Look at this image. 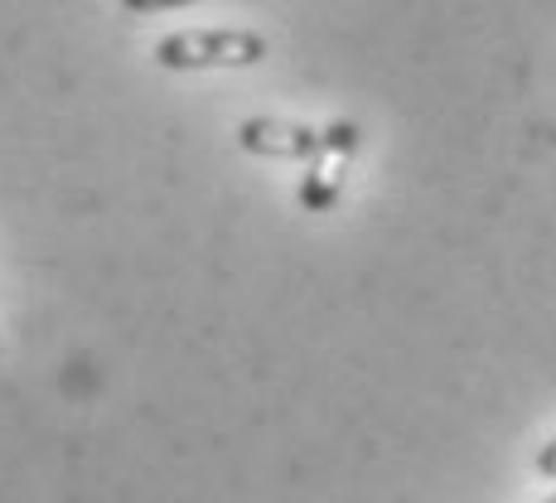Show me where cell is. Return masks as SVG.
<instances>
[{"label":"cell","instance_id":"6da1fadb","mask_svg":"<svg viewBox=\"0 0 556 503\" xmlns=\"http://www.w3.org/2000/svg\"><path fill=\"white\" fill-rule=\"evenodd\" d=\"M266 59V35L256 29H179L155 45V63L169 73L252 68Z\"/></svg>","mask_w":556,"mask_h":503},{"label":"cell","instance_id":"7a4b0ae2","mask_svg":"<svg viewBox=\"0 0 556 503\" xmlns=\"http://www.w3.org/2000/svg\"><path fill=\"white\" fill-rule=\"evenodd\" d=\"M354 155H358V126L354 122L325 126V141H319V151L305 165V179H301V203L309 213H325V209L339 203Z\"/></svg>","mask_w":556,"mask_h":503},{"label":"cell","instance_id":"3957f363","mask_svg":"<svg viewBox=\"0 0 556 503\" xmlns=\"http://www.w3.org/2000/svg\"><path fill=\"white\" fill-rule=\"evenodd\" d=\"M319 141H325V131L301 122H281V116H252V122L238 126V146L262 160H305L309 165Z\"/></svg>","mask_w":556,"mask_h":503},{"label":"cell","instance_id":"277c9868","mask_svg":"<svg viewBox=\"0 0 556 503\" xmlns=\"http://www.w3.org/2000/svg\"><path fill=\"white\" fill-rule=\"evenodd\" d=\"M131 15H155V10H179V5H194V0H122Z\"/></svg>","mask_w":556,"mask_h":503},{"label":"cell","instance_id":"5b68a950","mask_svg":"<svg viewBox=\"0 0 556 503\" xmlns=\"http://www.w3.org/2000/svg\"><path fill=\"white\" fill-rule=\"evenodd\" d=\"M538 475H542V479H556V441H547V445L538 451Z\"/></svg>","mask_w":556,"mask_h":503},{"label":"cell","instance_id":"8992f818","mask_svg":"<svg viewBox=\"0 0 556 503\" xmlns=\"http://www.w3.org/2000/svg\"><path fill=\"white\" fill-rule=\"evenodd\" d=\"M542 503H556V494H547V499H542Z\"/></svg>","mask_w":556,"mask_h":503}]
</instances>
